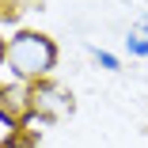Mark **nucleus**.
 Segmentation results:
<instances>
[{
  "mask_svg": "<svg viewBox=\"0 0 148 148\" xmlns=\"http://www.w3.org/2000/svg\"><path fill=\"white\" fill-rule=\"evenodd\" d=\"M57 65V46L53 38L38 34V31H19L8 42V69L19 80H46L49 69Z\"/></svg>",
  "mask_w": 148,
  "mask_h": 148,
  "instance_id": "f257e3e1",
  "label": "nucleus"
},
{
  "mask_svg": "<svg viewBox=\"0 0 148 148\" xmlns=\"http://www.w3.org/2000/svg\"><path fill=\"white\" fill-rule=\"evenodd\" d=\"M31 110H34V118H42V122H61V118L72 114V95L61 84L34 80V87H31Z\"/></svg>",
  "mask_w": 148,
  "mask_h": 148,
  "instance_id": "f03ea898",
  "label": "nucleus"
},
{
  "mask_svg": "<svg viewBox=\"0 0 148 148\" xmlns=\"http://www.w3.org/2000/svg\"><path fill=\"white\" fill-rule=\"evenodd\" d=\"M27 118H34V110H31V87L0 84V122H4L8 129H23Z\"/></svg>",
  "mask_w": 148,
  "mask_h": 148,
  "instance_id": "7ed1b4c3",
  "label": "nucleus"
},
{
  "mask_svg": "<svg viewBox=\"0 0 148 148\" xmlns=\"http://www.w3.org/2000/svg\"><path fill=\"white\" fill-rule=\"evenodd\" d=\"M4 148H34V137L27 129H12V137L4 140Z\"/></svg>",
  "mask_w": 148,
  "mask_h": 148,
  "instance_id": "20e7f679",
  "label": "nucleus"
},
{
  "mask_svg": "<svg viewBox=\"0 0 148 148\" xmlns=\"http://www.w3.org/2000/svg\"><path fill=\"white\" fill-rule=\"evenodd\" d=\"M125 49H129V53H137V57H148V42H144V38H137V34H133V38H125Z\"/></svg>",
  "mask_w": 148,
  "mask_h": 148,
  "instance_id": "39448f33",
  "label": "nucleus"
},
{
  "mask_svg": "<svg viewBox=\"0 0 148 148\" xmlns=\"http://www.w3.org/2000/svg\"><path fill=\"white\" fill-rule=\"evenodd\" d=\"M95 61H99L103 69H118V57H114V53H106V49H95Z\"/></svg>",
  "mask_w": 148,
  "mask_h": 148,
  "instance_id": "423d86ee",
  "label": "nucleus"
},
{
  "mask_svg": "<svg viewBox=\"0 0 148 148\" xmlns=\"http://www.w3.org/2000/svg\"><path fill=\"white\" fill-rule=\"evenodd\" d=\"M4 57H8V42L0 38V61H4Z\"/></svg>",
  "mask_w": 148,
  "mask_h": 148,
  "instance_id": "0eeeda50",
  "label": "nucleus"
},
{
  "mask_svg": "<svg viewBox=\"0 0 148 148\" xmlns=\"http://www.w3.org/2000/svg\"><path fill=\"white\" fill-rule=\"evenodd\" d=\"M140 31H148V15H144V19H140Z\"/></svg>",
  "mask_w": 148,
  "mask_h": 148,
  "instance_id": "6e6552de",
  "label": "nucleus"
}]
</instances>
